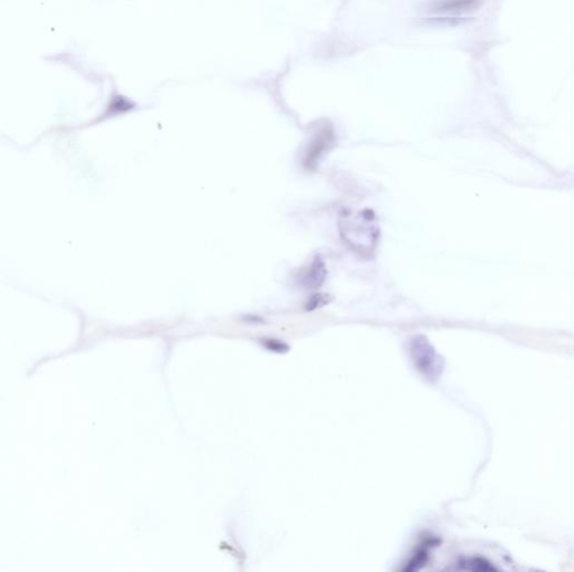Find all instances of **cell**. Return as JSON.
Instances as JSON below:
<instances>
[{
    "instance_id": "52a82bcc",
    "label": "cell",
    "mask_w": 574,
    "mask_h": 572,
    "mask_svg": "<svg viewBox=\"0 0 574 572\" xmlns=\"http://www.w3.org/2000/svg\"><path fill=\"white\" fill-rule=\"evenodd\" d=\"M478 0H437L432 8L437 12H464L477 7Z\"/></svg>"
},
{
    "instance_id": "8992f818",
    "label": "cell",
    "mask_w": 574,
    "mask_h": 572,
    "mask_svg": "<svg viewBox=\"0 0 574 572\" xmlns=\"http://www.w3.org/2000/svg\"><path fill=\"white\" fill-rule=\"evenodd\" d=\"M458 571H473V572H495L499 571L491 562L487 559L481 557H473L470 559H462L457 564L455 569Z\"/></svg>"
},
{
    "instance_id": "6da1fadb",
    "label": "cell",
    "mask_w": 574,
    "mask_h": 572,
    "mask_svg": "<svg viewBox=\"0 0 574 572\" xmlns=\"http://www.w3.org/2000/svg\"><path fill=\"white\" fill-rule=\"evenodd\" d=\"M339 227L348 247L360 256H371L376 250L380 229L371 209L344 211L339 218Z\"/></svg>"
},
{
    "instance_id": "7a4b0ae2",
    "label": "cell",
    "mask_w": 574,
    "mask_h": 572,
    "mask_svg": "<svg viewBox=\"0 0 574 572\" xmlns=\"http://www.w3.org/2000/svg\"><path fill=\"white\" fill-rule=\"evenodd\" d=\"M410 355L415 369L423 378L430 382L439 380L444 369V358L437 354L429 340L423 335L412 338L410 343Z\"/></svg>"
},
{
    "instance_id": "3957f363",
    "label": "cell",
    "mask_w": 574,
    "mask_h": 572,
    "mask_svg": "<svg viewBox=\"0 0 574 572\" xmlns=\"http://www.w3.org/2000/svg\"><path fill=\"white\" fill-rule=\"evenodd\" d=\"M333 141V132L330 129H323L320 134L315 136L311 141L309 148L304 156V165L306 167H313L316 165L321 156L329 149Z\"/></svg>"
},
{
    "instance_id": "9c48e42d",
    "label": "cell",
    "mask_w": 574,
    "mask_h": 572,
    "mask_svg": "<svg viewBox=\"0 0 574 572\" xmlns=\"http://www.w3.org/2000/svg\"><path fill=\"white\" fill-rule=\"evenodd\" d=\"M267 346H269V349L271 351H277V349H283L284 344L282 343H277L276 340H269L267 342Z\"/></svg>"
},
{
    "instance_id": "277c9868",
    "label": "cell",
    "mask_w": 574,
    "mask_h": 572,
    "mask_svg": "<svg viewBox=\"0 0 574 572\" xmlns=\"http://www.w3.org/2000/svg\"><path fill=\"white\" fill-rule=\"evenodd\" d=\"M327 276V270L324 267V262L319 257L313 260L309 268H306L301 275V285L307 289H315L323 284Z\"/></svg>"
},
{
    "instance_id": "ba28073f",
    "label": "cell",
    "mask_w": 574,
    "mask_h": 572,
    "mask_svg": "<svg viewBox=\"0 0 574 572\" xmlns=\"http://www.w3.org/2000/svg\"><path fill=\"white\" fill-rule=\"evenodd\" d=\"M328 302H329V298H328L327 295L318 293V295H314L311 300H309V302L306 305V309L307 311H314L316 308L326 305Z\"/></svg>"
},
{
    "instance_id": "5b68a950",
    "label": "cell",
    "mask_w": 574,
    "mask_h": 572,
    "mask_svg": "<svg viewBox=\"0 0 574 572\" xmlns=\"http://www.w3.org/2000/svg\"><path fill=\"white\" fill-rule=\"evenodd\" d=\"M440 540H437L435 537H429L425 540L423 541L422 544L419 546V549L415 552L414 555L412 557L411 560L408 561L406 566L403 568L402 571H419L421 568L428 564L430 559V550L433 549L435 546H439Z\"/></svg>"
}]
</instances>
